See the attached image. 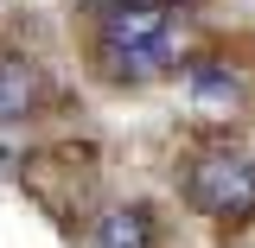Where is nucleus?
I'll list each match as a JSON object with an SVG mask.
<instances>
[{"label": "nucleus", "instance_id": "5", "mask_svg": "<svg viewBox=\"0 0 255 248\" xmlns=\"http://www.w3.org/2000/svg\"><path fill=\"white\" fill-rule=\"evenodd\" d=\"M185 89H191V102H204V108H230V102H243V77H236L230 64H191Z\"/></svg>", "mask_w": 255, "mask_h": 248}, {"label": "nucleus", "instance_id": "2", "mask_svg": "<svg viewBox=\"0 0 255 248\" xmlns=\"http://www.w3.org/2000/svg\"><path fill=\"white\" fill-rule=\"evenodd\" d=\"M185 197H191L198 217H223V223L255 217V159L236 153V147H211V153L191 165Z\"/></svg>", "mask_w": 255, "mask_h": 248}, {"label": "nucleus", "instance_id": "4", "mask_svg": "<svg viewBox=\"0 0 255 248\" xmlns=\"http://www.w3.org/2000/svg\"><path fill=\"white\" fill-rule=\"evenodd\" d=\"M90 248H153V217H147L140 204H115V210L90 229Z\"/></svg>", "mask_w": 255, "mask_h": 248}, {"label": "nucleus", "instance_id": "3", "mask_svg": "<svg viewBox=\"0 0 255 248\" xmlns=\"http://www.w3.org/2000/svg\"><path fill=\"white\" fill-rule=\"evenodd\" d=\"M38 95H45V77H38V64L32 58H0V121H19L26 108H38Z\"/></svg>", "mask_w": 255, "mask_h": 248}, {"label": "nucleus", "instance_id": "1", "mask_svg": "<svg viewBox=\"0 0 255 248\" xmlns=\"http://www.w3.org/2000/svg\"><path fill=\"white\" fill-rule=\"evenodd\" d=\"M96 51H102V70H109L115 83L166 77V70L179 64L172 0H128V6H109V13H102V32H96Z\"/></svg>", "mask_w": 255, "mask_h": 248}]
</instances>
